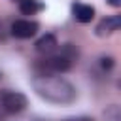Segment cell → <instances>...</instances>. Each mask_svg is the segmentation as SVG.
<instances>
[{
  "label": "cell",
  "mask_w": 121,
  "mask_h": 121,
  "mask_svg": "<svg viewBox=\"0 0 121 121\" xmlns=\"http://www.w3.org/2000/svg\"><path fill=\"white\" fill-rule=\"evenodd\" d=\"M34 93L51 104H72L76 100V87L62 76H34L30 79Z\"/></svg>",
  "instance_id": "cell-1"
},
{
  "label": "cell",
  "mask_w": 121,
  "mask_h": 121,
  "mask_svg": "<svg viewBox=\"0 0 121 121\" xmlns=\"http://www.w3.org/2000/svg\"><path fill=\"white\" fill-rule=\"evenodd\" d=\"M78 47L74 43H62L60 49H57L53 55H47V57H42L40 60L34 62V70H36V76H59V74H64L68 72L74 62L78 60Z\"/></svg>",
  "instance_id": "cell-2"
},
{
  "label": "cell",
  "mask_w": 121,
  "mask_h": 121,
  "mask_svg": "<svg viewBox=\"0 0 121 121\" xmlns=\"http://www.w3.org/2000/svg\"><path fill=\"white\" fill-rule=\"evenodd\" d=\"M28 106L26 95L21 91H11V89H2L0 91V110L8 115H17L25 112Z\"/></svg>",
  "instance_id": "cell-3"
},
{
  "label": "cell",
  "mask_w": 121,
  "mask_h": 121,
  "mask_svg": "<svg viewBox=\"0 0 121 121\" xmlns=\"http://www.w3.org/2000/svg\"><path fill=\"white\" fill-rule=\"evenodd\" d=\"M38 30H40V23L32 21V19H17L9 26V34L17 40H28V38L36 36Z\"/></svg>",
  "instance_id": "cell-4"
},
{
  "label": "cell",
  "mask_w": 121,
  "mask_h": 121,
  "mask_svg": "<svg viewBox=\"0 0 121 121\" xmlns=\"http://www.w3.org/2000/svg\"><path fill=\"white\" fill-rule=\"evenodd\" d=\"M121 26V17L119 15H110V17H104L96 28H95V34L98 38H106V36H112L113 32H117Z\"/></svg>",
  "instance_id": "cell-5"
},
{
  "label": "cell",
  "mask_w": 121,
  "mask_h": 121,
  "mask_svg": "<svg viewBox=\"0 0 121 121\" xmlns=\"http://www.w3.org/2000/svg\"><path fill=\"white\" fill-rule=\"evenodd\" d=\"M34 49L42 55V57H47V55H53L57 49H59V42H57V36L47 32L43 36H40L34 43Z\"/></svg>",
  "instance_id": "cell-6"
},
{
  "label": "cell",
  "mask_w": 121,
  "mask_h": 121,
  "mask_svg": "<svg viewBox=\"0 0 121 121\" xmlns=\"http://www.w3.org/2000/svg\"><path fill=\"white\" fill-rule=\"evenodd\" d=\"M72 17L78 21V23H91L95 19V8L89 6V4H83V2H74L72 4Z\"/></svg>",
  "instance_id": "cell-7"
},
{
  "label": "cell",
  "mask_w": 121,
  "mask_h": 121,
  "mask_svg": "<svg viewBox=\"0 0 121 121\" xmlns=\"http://www.w3.org/2000/svg\"><path fill=\"white\" fill-rule=\"evenodd\" d=\"M43 9V4L40 0H19V11L23 15H36Z\"/></svg>",
  "instance_id": "cell-8"
},
{
  "label": "cell",
  "mask_w": 121,
  "mask_h": 121,
  "mask_svg": "<svg viewBox=\"0 0 121 121\" xmlns=\"http://www.w3.org/2000/svg\"><path fill=\"white\" fill-rule=\"evenodd\" d=\"M104 117H106V121H121V112H119V106H117V104H112L110 108H106Z\"/></svg>",
  "instance_id": "cell-9"
},
{
  "label": "cell",
  "mask_w": 121,
  "mask_h": 121,
  "mask_svg": "<svg viewBox=\"0 0 121 121\" xmlns=\"http://www.w3.org/2000/svg\"><path fill=\"white\" fill-rule=\"evenodd\" d=\"M100 66H102L104 70H112V68L115 66L113 57H100Z\"/></svg>",
  "instance_id": "cell-10"
},
{
  "label": "cell",
  "mask_w": 121,
  "mask_h": 121,
  "mask_svg": "<svg viewBox=\"0 0 121 121\" xmlns=\"http://www.w3.org/2000/svg\"><path fill=\"white\" fill-rule=\"evenodd\" d=\"M62 121H95V119L89 117V115H74V117H66Z\"/></svg>",
  "instance_id": "cell-11"
},
{
  "label": "cell",
  "mask_w": 121,
  "mask_h": 121,
  "mask_svg": "<svg viewBox=\"0 0 121 121\" xmlns=\"http://www.w3.org/2000/svg\"><path fill=\"white\" fill-rule=\"evenodd\" d=\"M108 4L113 6V8H119V6H121V0H108Z\"/></svg>",
  "instance_id": "cell-12"
},
{
  "label": "cell",
  "mask_w": 121,
  "mask_h": 121,
  "mask_svg": "<svg viewBox=\"0 0 121 121\" xmlns=\"http://www.w3.org/2000/svg\"><path fill=\"white\" fill-rule=\"evenodd\" d=\"M2 30H4V26H2V23H0V38H2Z\"/></svg>",
  "instance_id": "cell-13"
},
{
  "label": "cell",
  "mask_w": 121,
  "mask_h": 121,
  "mask_svg": "<svg viewBox=\"0 0 121 121\" xmlns=\"http://www.w3.org/2000/svg\"><path fill=\"white\" fill-rule=\"evenodd\" d=\"M36 121H43V119H36Z\"/></svg>",
  "instance_id": "cell-14"
}]
</instances>
